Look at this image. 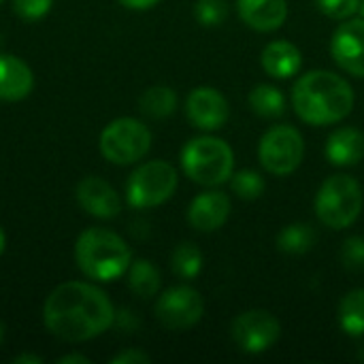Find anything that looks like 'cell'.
Segmentation results:
<instances>
[{
  "label": "cell",
  "mask_w": 364,
  "mask_h": 364,
  "mask_svg": "<svg viewBox=\"0 0 364 364\" xmlns=\"http://www.w3.org/2000/svg\"><path fill=\"white\" fill-rule=\"evenodd\" d=\"M305 156L303 134L292 126H273L258 145V158L267 173L286 177L294 173Z\"/></svg>",
  "instance_id": "obj_8"
},
{
  "label": "cell",
  "mask_w": 364,
  "mask_h": 364,
  "mask_svg": "<svg viewBox=\"0 0 364 364\" xmlns=\"http://www.w3.org/2000/svg\"><path fill=\"white\" fill-rule=\"evenodd\" d=\"M301 49L290 41H273L262 49L260 64L275 79H290L301 68Z\"/></svg>",
  "instance_id": "obj_18"
},
{
  "label": "cell",
  "mask_w": 364,
  "mask_h": 364,
  "mask_svg": "<svg viewBox=\"0 0 364 364\" xmlns=\"http://www.w3.org/2000/svg\"><path fill=\"white\" fill-rule=\"evenodd\" d=\"M53 0H13V11L28 21H36L51 11Z\"/></svg>",
  "instance_id": "obj_29"
},
{
  "label": "cell",
  "mask_w": 364,
  "mask_h": 364,
  "mask_svg": "<svg viewBox=\"0 0 364 364\" xmlns=\"http://www.w3.org/2000/svg\"><path fill=\"white\" fill-rule=\"evenodd\" d=\"M177 190V171L164 160L141 164L128 179L126 196L136 209H151L166 203Z\"/></svg>",
  "instance_id": "obj_6"
},
{
  "label": "cell",
  "mask_w": 364,
  "mask_h": 364,
  "mask_svg": "<svg viewBox=\"0 0 364 364\" xmlns=\"http://www.w3.org/2000/svg\"><path fill=\"white\" fill-rule=\"evenodd\" d=\"M331 53L346 73L364 77V17L350 19L335 30Z\"/></svg>",
  "instance_id": "obj_12"
},
{
  "label": "cell",
  "mask_w": 364,
  "mask_h": 364,
  "mask_svg": "<svg viewBox=\"0 0 364 364\" xmlns=\"http://www.w3.org/2000/svg\"><path fill=\"white\" fill-rule=\"evenodd\" d=\"M115 320L109 296L85 282H66L58 286L43 305V322L47 331L68 343L90 341Z\"/></svg>",
  "instance_id": "obj_1"
},
{
  "label": "cell",
  "mask_w": 364,
  "mask_h": 364,
  "mask_svg": "<svg viewBox=\"0 0 364 364\" xmlns=\"http://www.w3.org/2000/svg\"><path fill=\"white\" fill-rule=\"evenodd\" d=\"M2 337H4V331H2V324H0V343H2Z\"/></svg>",
  "instance_id": "obj_36"
},
{
  "label": "cell",
  "mask_w": 364,
  "mask_h": 364,
  "mask_svg": "<svg viewBox=\"0 0 364 364\" xmlns=\"http://www.w3.org/2000/svg\"><path fill=\"white\" fill-rule=\"evenodd\" d=\"M128 286L130 290L141 296V299H149V296H156V292L160 290V271L145 258L141 260H134L130 262L128 267Z\"/></svg>",
  "instance_id": "obj_20"
},
{
  "label": "cell",
  "mask_w": 364,
  "mask_h": 364,
  "mask_svg": "<svg viewBox=\"0 0 364 364\" xmlns=\"http://www.w3.org/2000/svg\"><path fill=\"white\" fill-rule=\"evenodd\" d=\"M77 203L81 205L83 211L100 220H111L122 211L117 192L100 177H85L83 181H79Z\"/></svg>",
  "instance_id": "obj_13"
},
{
  "label": "cell",
  "mask_w": 364,
  "mask_h": 364,
  "mask_svg": "<svg viewBox=\"0 0 364 364\" xmlns=\"http://www.w3.org/2000/svg\"><path fill=\"white\" fill-rule=\"evenodd\" d=\"M194 17L205 28H215L226 21L228 17V2L226 0H198L194 4Z\"/></svg>",
  "instance_id": "obj_26"
},
{
  "label": "cell",
  "mask_w": 364,
  "mask_h": 364,
  "mask_svg": "<svg viewBox=\"0 0 364 364\" xmlns=\"http://www.w3.org/2000/svg\"><path fill=\"white\" fill-rule=\"evenodd\" d=\"M250 107L256 115L275 119L286 111V98L275 85L260 83L250 92Z\"/></svg>",
  "instance_id": "obj_23"
},
{
  "label": "cell",
  "mask_w": 364,
  "mask_h": 364,
  "mask_svg": "<svg viewBox=\"0 0 364 364\" xmlns=\"http://www.w3.org/2000/svg\"><path fill=\"white\" fill-rule=\"evenodd\" d=\"M363 205L360 183L350 175H333L318 190L316 215L324 226L333 230H343L360 218Z\"/></svg>",
  "instance_id": "obj_5"
},
{
  "label": "cell",
  "mask_w": 364,
  "mask_h": 364,
  "mask_svg": "<svg viewBox=\"0 0 364 364\" xmlns=\"http://www.w3.org/2000/svg\"><path fill=\"white\" fill-rule=\"evenodd\" d=\"M171 264H173L175 275L183 279H194L203 269V254L194 243H181L175 247Z\"/></svg>",
  "instance_id": "obj_24"
},
{
  "label": "cell",
  "mask_w": 364,
  "mask_h": 364,
  "mask_svg": "<svg viewBox=\"0 0 364 364\" xmlns=\"http://www.w3.org/2000/svg\"><path fill=\"white\" fill-rule=\"evenodd\" d=\"M60 364H90V358H85V356H81V354H73V356H62L60 360H58Z\"/></svg>",
  "instance_id": "obj_32"
},
{
  "label": "cell",
  "mask_w": 364,
  "mask_h": 364,
  "mask_svg": "<svg viewBox=\"0 0 364 364\" xmlns=\"http://www.w3.org/2000/svg\"><path fill=\"white\" fill-rule=\"evenodd\" d=\"M205 314L203 296L190 286L166 290L156 303V316L168 331H188L200 322Z\"/></svg>",
  "instance_id": "obj_10"
},
{
  "label": "cell",
  "mask_w": 364,
  "mask_h": 364,
  "mask_svg": "<svg viewBox=\"0 0 364 364\" xmlns=\"http://www.w3.org/2000/svg\"><path fill=\"white\" fill-rule=\"evenodd\" d=\"M4 243H6V239H4V232H2V228H0V254L4 252Z\"/></svg>",
  "instance_id": "obj_34"
},
{
  "label": "cell",
  "mask_w": 364,
  "mask_h": 364,
  "mask_svg": "<svg viewBox=\"0 0 364 364\" xmlns=\"http://www.w3.org/2000/svg\"><path fill=\"white\" fill-rule=\"evenodd\" d=\"M292 105L303 122L311 126H328L352 113L354 92L343 77L331 70H311L294 83Z\"/></svg>",
  "instance_id": "obj_2"
},
{
  "label": "cell",
  "mask_w": 364,
  "mask_h": 364,
  "mask_svg": "<svg viewBox=\"0 0 364 364\" xmlns=\"http://www.w3.org/2000/svg\"><path fill=\"white\" fill-rule=\"evenodd\" d=\"M360 13H363V17H364V0H360V9H358Z\"/></svg>",
  "instance_id": "obj_35"
},
{
  "label": "cell",
  "mask_w": 364,
  "mask_h": 364,
  "mask_svg": "<svg viewBox=\"0 0 364 364\" xmlns=\"http://www.w3.org/2000/svg\"><path fill=\"white\" fill-rule=\"evenodd\" d=\"M326 158L335 166H354L364 158V134L358 128H337L326 141Z\"/></svg>",
  "instance_id": "obj_17"
},
{
  "label": "cell",
  "mask_w": 364,
  "mask_h": 364,
  "mask_svg": "<svg viewBox=\"0 0 364 364\" xmlns=\"http://www.w3.org/2000/svg\"><path fill=\"white\" fill-rule=\"evenodd\" d=\"M339 324L346 335L364 337V288L352 290L339 305Z\"/></svg>",
  "instance_id": "obj_21"
},
{
  "label": "cell",
  "mask_w": 364,
  "mask_h": 364,
  "mask_svg": "<svg viewBox=\"0 0 364 364\" xmlns=\"http://www.w3.org/2000/svg\"><path fill=\"white\" fill-rule=\"evenodd\" d=\"M139 107H141V111L147 117L164 119V117L175 113V109H177V94L171 87H166V85H154V87L143 92V96L139 100Z\"/></svg>",
  "instance_id": "obj_22"
},
{
  "label": "cell",
  "mask_w": 364,
  "mask_h": 364,
  "mask_svg": "<svg viewBox=\"0 0 364 364\" xmlns=\"http://www.w3.org/2000/svg\"><path fill=\"white\" fill-rule=\"evenodd\" d=\"M282 337L279 320L262 309H252L241 314L232 322V339L237 348L245 354H262L271 350Z\"/></svg>",
  "instance_id": "obj_9"
},
{
  "label": "cell",
  "mask_w": 364,
  "mask_h": 364,
  "mask_svg": "<svg viewBox=\"0 0 364 364\" xmlns=\"http://www.w3.org/2000/svg\"><path fill=\"white\" fill-rule=\"evenodd\" d=\"M341 260L348 271L364 269V237H350L341 247Z\"/></svg>",
  "instance_id": "obj_27"
},
{
  "label": "cell",
  "mask_w": 364,
  "mask_h": 364,
  "mask_svg": "<svg viewBox=\"0 0 364 364\" xmlns=\"http://www.w3.org/2000/svg\"><path fill=\"white\" fill-rule=\"evenodd\" d=\"M316 4L331 19H348L360 9V0H316Z\"/></svg>",
  "instance_id": "obj_28"
},
{
  "label": "cell",
  "mask_w": 364,
  "mask_h": 364,
  "mask_svg": "<svg viewBox=\"0 0 364 364\" xmlns=\"http://www.w3.org/2000/svg\"><path fill=\"white\" fill-rule=\"evenodd\" d=\"M13 363L15 364H21V363H41V358L38 356H32V354H23V356H17V358H13Z\"/></svg>",
  "instance_id": "obj_33"
},
{
  "label": "cell",
  "mask_w": 364,
  "mask_h": 364,
  "mask_svg": "<svg viewBox=\"0 0 364 364\" xmlns=\"http://www.w3.org/2000/svg\"><path fill=\"white\" fill-rule=\"evenodd\" d=\"M316 239H318V235H316L314 226H309L305 222H294V224H288L286 228H282V232L277 235V247L284 254L301 256V254H307L316 245Z\"/></svg>",
  "instance_id": "obj_19"
},
{
  "label": "cell",
  "mask_w": 364,
  "mask_h": 364,
  "mask_svg": "<svg viewBox=\"0 0 364 364\" xmlns=\"http://www.w3.org/2000/svg\"><path fill=\"white\" fill-rule=\"evenodd\" d=\"M230 188L241 200H256L264 192V179L258 171L245 168L239 173H232L230 177Z\"/></svg>",
  "instance_id": "obj_25"
},
{
  "label": "cell",
  "mask_w": 364,
  "mask_h": 364,
  "mask_svg": "<svg viewBox=\"0 0 364 364\" xmlns=\"http://www.w3.org/2000/svg\"><path fill=\"white\" fill-rule=\"evenodd\" d=\"M0 2H2V0H0Z\"/></svg>",
  "instance_id": "obj_37"
},
{
  "label": "cell",
  "mask_w": 364,
  "mask_h": 364,
  "mask_svg": "<svg viewBox=\"0 0 364 364\" xmlns=\"http://www.w3.org/2000/svg\"><path fill=\"white\" fill-rule=\"evenodd\" d=\"M239 17L258 32H275L288 17L286 0H237Z\"/></svg>",
  "instance_id": "obj_15"
},
{
  "label": "cell",
  "mask_w": 364,
  "mask_h": 364,
  "mask_svg": "<svg viewBox=\"0 0 364 364\" xmlns=\"http://www.w3.org/2000/svg\"><path fill=\"white\" fill-rule=\"evenodd\" d=\"M75 260L90 279L113 282L128 271L132 252L119 235L105 228H87L77 239Z\"/></svg>",
  "instance_id": "obj_3"
},
{
  "label": "cell",
  "mask_w": 364,
  "mask_h": 364,
  "mask_svg": "<svg viewBox=\"0 0 364 364\" xmlns=\"http://www.w3.org/2000/svg\"><path fill=\"white\" fill-rule=\"evenodd\" d=\"M183 173L200 186H222L232 177L235 154L230 145L215 136H196L181 151Z\"/></svg>",
  "instance_id": "obj_4"
},
{
  "label": "cell",
  "mask_w": 364,
  "mask_h": 364,
  "mask_svg": "<svg viewBox=\"0 0 364 364\" xmlns=\"http://www.w3.org/2000/svg\"><path fill=\"white\" fill-rule=\"evenodd\" d=\"M186 113L196 128L211 132V130H220L228 122L230 107L220 90L200 85L190 92L186 102Z\"/></svg>",
  "instance_id": "obj_11"
},
{
  "label": "cell",
  "mask_w": 364,
  "mask_h": 364,
  "mask_svg": "<svg viewBox=\"0 0 364 364\" xmlns=\"http://www.w3.org/2000/svg\"><path fill=\"white\" fill-rule=\"evenodd\" d=\"M34 75L26 62L0 53V100H21L32 92Z\"/></svg>",
  "instance_id": "obj_16"
},
{
  "label": "cell",
  "mask_w": 364,
  "mask_h": 364,
  "mask_svg": "<svg viewBox=\"0 0 364 364\" xmlns=\"http://www.w3.org/2000/svg\"><path fill=\"white\" fill-rule=\"evenodd\" d=\"M228 215H230V198L220 190L198 194L188 209V222L200 232H213L222 228Z\"/></svg>",
  "instance_id": "obj_14"
},
{
  "label": "cell",
  "mask_w": 364,
  "mask_h": 364,
  "mask_svg": "<svg viewBox=\"0 0 364 364\" xmlns=\"http://www.w3.org/2000/svg\"><path fill=\"white\" fill-rule=\"evenodd\" d=\"M151 147L149 128L134 117L113 119L100 134V151L113 164H134Z\"/></svg>",
  "instance_id": "obj_7"
},
{
  "label": "cell",
  "mask_w": 364,
  "mask_h": 364,
  "mask_svg": "<svg viewBox=\"0 0 364 364\" xmlns=\"http://www.w3.org/2000/svg\"><path fill=\"white\" fill-rule=\"evenodd\" d=\"M126 9H132V11H147L151 6H156L160 0H119Z\"/></svg>",
  "instance_id": "obj_31"
},
{
  "label": "cell",
  "mask_w": 364,
  "mask_h": 364,
  "mask_svg": "<svg viewBox=\"0 0 364 364\" xmlns=\"http://www.w3.org/2000/svg\"><path fill=\"white\" fill-rule=\"evenodd\" d=\"M149 360L151 358L145 352H141V350H126V352H122V354L111 358L113 364H149Z\"/></svg>",
  "instance_id": "obj_30"
}]
</instances>
